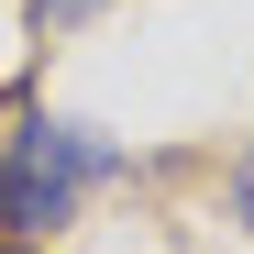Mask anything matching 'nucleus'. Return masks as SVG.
Segmentation results:
<instances>
[{"mask_svg": "<svg viewBox=\"0 0 254 254\" xmlns=\"http://www.w3.org/2000/svg\"><path fill=\"white\" fill-rule=\"evenodd\" d=\"M122 166V144H100L89 122H56L33 100H0V232L45 243L56 221H77V199Z\"/></svg>", "mask_w": 254, "mask_h": 254, "instance_id": "1", "label": "nucleus"}, {"mask_svg": "<svg viewBox=\"0 0 254 254\" xmlns=\"http://www.w3.org/2000/svg\"><path fill=\"white\" fill-rule=\"evenodd\" d=\"M0 254H45V243H11V232H0Z\"/></svg>", "mask_w": 254, "mask_h": 254, "instance_id": "4", "label": "nucleus"}, {"mask_svg": "<svg viewBox=\"0 0 254 254\" xmlns=\"http://www.w3.org/2000/svg\"><path fill=\"white\" fill-rule=\"evenodd\" d=\"M77 11H100V0H33V22H77Z\"/></svg>", "mask_w": 254, "mask_h": 254, "instance_id": "3", "label": "nucleus"}, {"mask_svg": "<svg viewBox=\"0 0 254 254\" xmlns=\"http://www.w3.org/2000/svg\"><path fill=\"white\" fill-rule=\"evenodd\" d=\"M232 221L254 232V144H243V166H232Z\"/></svg>", "mask_w": 254, "mask_h": 254, "instance_id": "2", "label": "nucleus"}]
</instances>
